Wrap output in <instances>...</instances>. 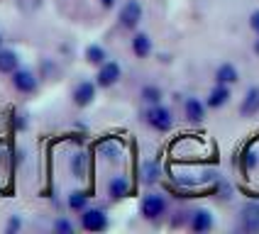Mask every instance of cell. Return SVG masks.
I'll use <instances>...</instances> for the list:
<instances>
[{
    "label": "cell",
    "instance_id": "d4e9b609",
    "mask_svg": "<svg viewBox=\"0 0 259 234\" xmlns=\"http://www.w3.org/2000/svg\"><path fill=\"white\" fill-rule=\"evenodd\" d=\"M249 25H252V29L259 34V10H257V13H252V17H249Z\"/></svg>",
    "mask_w": 259,
    "mask_h": 234
},
{
    "label": "cell",
    "instance_id": "484cf974",
    "mask_svg": "<svg viewBox=\"0 0 259 234\" xmlns=\"http://www.w3.org/2000/svg\"><path fill=\"white\" fill-rule=\"evenodd\" d=\"M101 5L103 8H113V5H115V0H101Z\"/></svg>",
    "mask_w": 259,
    "mask_h": 234
},
{
    "label": "cell",
    "instance_id": "4fadbf2b",
    "mask_svg": "<svg viewBox=\"0 0 259 234\" xmlns=\"http://www.w3.org/2000/svg\"><path fill=\"white\" fill-rule=\"evenodd\" d=\"M20 64V58L13 49H0V73H13Z\"/></svg>",
    "mask_w": 259,
    "mask_h": 234
},
{
    "label": "cell",
    "instance_id": "603a6c76",
    "mask_svg": "<svg viewBox=\"0 0 259 234\" xmlns=\"http://www.w3.org/2000/svg\"><path fill=\"white\" fill-rule=\"evenodd\" d=\"M54 227H57V232H71V229H73L71 224H69V222H64V219H59Z\"/></svg>",
    "mask_w": 259,
    "mask_h": 234
},
{
    "label": "cell",
    "instance_id": "7402d4cb",
    "mask_svg": "<svg viewBox=\"0 0 259 234\" xmlns=\"http://www.w3.org/2000/svg\"><path fill=\"white\" fill-rule=\"evenodd\" d=\"M245 166L247 168H254V166H257V154H254L252 149H247L245 151Z\"/></svg>",
    "mask_w": 259,
    "mask_h": 234
},
{
    "label": "cell",
    "instance_id": "8fae6325",
    "mask_svg": "<svg viewBox=\"0 0 259 234\" xmlns=\"http://www.w3.org/2000/svg\"><path fill=\"white\" fill-rule=\"evenodd\" d=\"M210 227H213V217H210L208 210L193 212V217H191V229H193V232H208Z\"/></svg>",
    "mask_w": 259,
    "mask_h": 234
},
{
    "label": "cell",
    "instance_id": "8992f818",
    "mask_svg": "<svg viewBox=\"0 0 259 234\" xmlns=\"http://www.w3.org/2000/svg\"><path fill=\"white\" fill-rule=\"evenodd\" d=\"M13 86L17 88L20 93H34V90H37V76L32 71H25V69H15Z\"/></svg>",
    "mask_w": 259,
    "mask_h": 234
},
{
    "label": "cell",
    "instance_id": "9a60e30c",
    "mask_svg": "<svg viewBox=\"0 0 259 234\" xmlns=\"http://www.w3.org/2000/svg\"><path fill=\"white\" fill-rule=\"evenodd\" d=\"M186 117L191 122H203V117H205V105L201 100H196V98H188L186 100Z\"/></svg>",
    "mask_w": 259,
    "mask_h": 234
},
{
    "label": "cell",
    "instance_id": "ffe728a7",
    "mask_svg": "<svg viewBox=\"0 0 259 234\" xmlns=\"http://www.w3.org/2000/svg\"><path fill=\"white\" fill-rule=\"evenodd\" d=\"M144 181H147V183H149V181H154V178H157L159 176V166L157 163H154V161H152V163H144Z\"/></svg>",
    "mask_w": 259,
    "mask_h": 234
},
{
    "label": "cell",
    "instance_id": "277c9868",
    "mask_svg": "<svg viewBox=\"0 0 259 234\" xmlns=\"http://www.w3.org/2000/svg\"><path fill=\"white\" fill-rule=\"evenodd\" d=\"M142 20V5L137 0H127L120 10V25L125 29H135Z\"/></svg>",
    "mask_w": 259,
    "mask_h": 234
},
{
    "label": "cell",
    "instance_id": "83f0119b",
    "mask_svg": "<svg viewBox=\"0 0 259 234\" xmlns=\"http://www.w3.org/2000/svg\"><path fill=\"white\" fill-rule=\"evenodd\" d=\"M0 44H3V37H0Z\"/></svg>",
    "mask_w": 259,
    "mask_h": 234
},
{
    "label": "cell",
    "instance_id": "4316f807",
    "mask_svg": "<svg viewBox=\"0 0 259 234\" xmlns=\"http://www.w3.org/2000/svg\"><path fill=\"white\" fill-rule=\"evenodd\" d=\"M254 51H257V56H259V39L254 42Z\"/></svg>",
    "mask_w": 259,
    "mask_h": 234
},
{
    "label": "cell",
    "instance_id": "30bf717a",
    "mask_svg": "<svg viewBox=\"0 0 259 234\" xmlns=\"http://www.w3.org/2000/svg\"><path fill=\"white\" fill-rule=\"evenodd\" d=\"M242 227L247 232H259V205H247L242 210Z\"/></svg>",
    "mask_w": 259,
    "mask_h": 234
},
{
    "label": "cell",
    "instance_id": "44dd1931",
    "mask_svg": "<svg viewBox=\"0 0 259 234\" xmlns=\"http://www.w3.org/2000/svg\"><path fill=\"white\" fill-rule=\"evenodd\" d=\"M71 168L76 171V176H81L83 173V168H86V159L78 154V156H73V161H71Z\"/></svg>",
    "mask_w": 259,
    "mask_h": 234
},
{
    "label": "cell",
    "instance_id": "52a82bcc",
    "mask_svg": "<svg viewBox=\"0 0 259 234\" xmlns=\"http://www.w3.org/2000/svg\"><path fill=\"white\" fill-rule=\"evenodd\" d=\"M93 100H96V83H91V81L78 83L76 90H73V102H76L78 107H88Z\"/></svg>",
    "mask_w": 259,
    "mask_h": 234
},
{
    "label": "cell",
    "instance_id": "6da1fadb",
    "mask_svg": "<svg viewBox=\"0 0 259 234\" xmlns=\"http://www.w3.org/2000/svg\"><path fill=\"white\" fill-rule=\"evenodd\" d=\"M147 122H149V127H154L157 132H169L174 125V117L166 107H161L157 102V105H152L147 110Z\"/></svg>",
    "mask_w": 259,
    "mask_h": 234
},
{
    "label": "cell",
    "instance_id": "7a4b0ae2",
    "mask_svg": "<svg viewBox=\"0 0 259 234\" xmlns=\"http://www.w3.org/2000/svg\"><path fill=\"white\" fill-rule=\"evenodd\" d=\"M81 227L86 232H105L108 229V215L103 210H81Z\"/></svg>",
    "mask_w": 259,
    "mask_h": 234
},
{
    "label": "cell",
    "instance_id": "5b68a950",
    "mask_svg": "<svg viewBox=\"0 0 259 234\" xmlns=\"http://www.w3.org/2000/svg\"><path fill=\"white\" fill-rule=\"evenodd\" d=\"M164 210H166V203H164L161 195H147L142 200V205H140V212H142V217H147V219L161 217Z\"/></svg>",
    "mask_w": 259,
    "mask_h": 234
},
{
    "label": "cell",
    "instance_id": "2e32d148",
    "mask_svg": "<svg viewBox=\"0 0 259 234\" xmlns=\"http://www.w3.org/2000/svg\"><path fill=\"white\" fill-rule=\"evenodd\" d=\"M127 190H130V186H127V181H125L122 176H115V178L108 183V193H110V198H115V200L125 198Z\"/></svg>",
    "mask_w": 259,
    "mask_h": 234
},
{
    "label": "cell",
    "instance_id": "cb8c5ba5",
    "mask_svg": "<svg viewBox=\"0 0 259 234\" xmlns=\"http://www.w3.org/2000/svg\"><path fill=\"white\" fill-rule=\"evenodd\" d=\"M22 227V222H20V217H13L10 222H8V232H15V229H20Z\"/></svg>",
    "mask_w": 259,
    "mask_h": 234
},
{
    "label": "cell",
    "instance_id": "ac0fdd59",
    "mask_svg": "<svg viewBox=\"0 0 259 234\" xmlns=\"http://www.w3.org/2000/svg\"><path fill=\"white\" fill-rule=\"evenodd\" d=\"M86 203H88V195L86 193H81V190H76L69 195V207L76 210V212H81V210H86Z\"/></svg>",
    "mask_w": 259,
    "mask_h": 234
},
{
    "label": "cell",
    "instance_id": "9c48e42d",
    "mask_svg": "<svg viewBox=\"0 0 259 234\" xmlns=\"http://www.w3.org/2000/svg\"><path fill=\"white\" fill-rule=\"evenodd\" d=\"M230 100V88L218 83L210 93H208V107H223L225 102Z\"/></svg>",
    "mask_w": 259,
    "mask_h": 234
},
{
    "label": "cell",
    "instance_id": "3957f363",
    "mask_svg": "<svg viewBox=\"0 0 259 234\" xmlns=\"http://www.w3.org/2000/svg\"><path fill=\"white\" fill-rule=\"evenodd\" d=\"M120 73H122L120 64H115V61H103L101 69H98V76H96V83L101 88L115 86L117 81H120Z\"/></svg>",
    "mask_w": 259,
    "mask_h": 234
},
{
    "label": "cell",
    "instance_id": "5bb4252c",
    "mask_svg": "<svg viewBox=\"0 0 259 234\" xmlns=\"http://www.w3.org/2000/svg\"><path fill=\"white\" fill-rule=\"evenodd\" d=\"M215 81L218 83H223V86H232V83L237 81V69H235L232 64H223V66H218Z\"/></svg>",
    "mask_w": 259,
    "mask_h": 234
},
{
    "label": "cell",
    "instance_id": "d6986e66",
    "mask_svg": "<svg viewBox=\"0 0 259 234\" xmlns=\"http://www.w3.org/2000/svg\"><path fill=\"white\" fill-rule=\"evenodd\" d=\"M142 98H144V102H149V105H157V102L161 100V90H159L157 86H144Z\"/></svg>",
    "mask_w": 259,
    "mask_h": 234
},
{
    "label": "cell",
    "instance_id": "e0dca14e",
    "mask_svg": "<svg viewBox=\"0 0 259 234\" xmlns=\"http://www.w3.org/2000/svg\"><path fill=\"white\" fill-rule=\"evenodd\" d=\"M86 61L88 64H93V66H101L103 61H105V49L98 46V44H91L86 49Z\"/></svg>",
    "mask_w": 259,
    "mask_h": 234
},
{
    "label": "cell",
    "instance_id": "ba28073f",
    "mask_svg": "<svg viewBox=\"0 0 259 234\" xmlns=\"http://www.w3.org/2000/svg\"><path fill=\"white\" fill-rule=\"evenodd\" d=\"M257 112H259V88H249L242 105H240V115L252 117V115H257Z\"/></svg>",
    "mask_w": 259,
    "mask_h": 234
},
{
    "label": "cell",
    "instance_id": "7c38bea8",
    "mask_svg": "<svg viewBox=\"0 0 259 234\" xmlns=\"http://www.w3.org/2000/svg\"><path fill=\"white\" fill-rule=\"evenodd\" d=\"M132 51H135V56H149L152 54V39L147 37V34H135V39H132Z\"/></svg>",
    "mask_w": 259,
    "mask_h": 234
}]
</instances>
